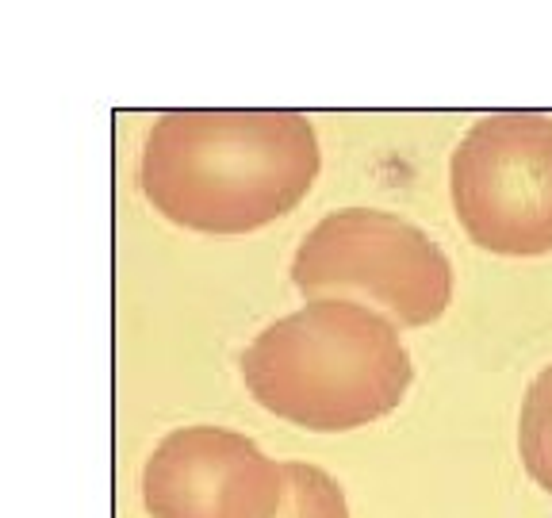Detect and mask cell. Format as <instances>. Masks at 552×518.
<instances>
[{
  "instance_id": "cell-3",
  "label": "cell",
  "mask_w": 552,
  "mask_h": 518,
  "mask_svg": "<svg viewBox=\"0 0 552 518\" xmlns=\"http://www.w3.org/2000/svg\"><path fill=\"white\" fill-rule=\"evenodd\" d=\"M453 204L472 242L506 258L552 250V119L487 116L453 154Z\"/></svg>"
},
{
  "instance_id": "cell-4",
  "label": "cell",
  "mask_w": 552,
  "mask_h": 518,
  "mask_svg": "<svg viewBox=\"0 0 552 518\" xmlns=\"http://www.w3.org/2000/svg\"><path fill=\"white\" fill-rule=\"evenodd\" d=\"M303 292H357L399 323H434L453 296L449 261L418 227L384 212H338L322 219L296 254Z\"/></svg>"
},
{
  "instance_id": "cell-2",
  "label": "cell",
  "mask_w": 552,
  "mask_h": 518,
  "mask_svg": "<svg viewBox=\"0 0 552 518\" xmlns=\"http://www.w3.org/2000/svg\"><path fill=\"white\" fill-rule=\"evenodd\" d=\"M169 127L165 208L204 231H250L292 212L319 173L311 123L288 112L184 116Z\"/></svg>"
},
{
  "instance_id": "cell-6",
  "label": "cell",
  "mask_w": 552,
  "mask_h": 518,
  "mask_svg": "<svg viewBox=\"0 0 552 518\" xmlns=\"http://www.w3.org/2000/svg\"><path fill=\"white\" fill-rule=\"evenodd\" d=\"M273 518H349V507L334 476L288 461L280 465V503Z\"/></svg>"
},
{
  "instance_id": "cell-7",
  "label": "cell",
  "mask_w": 552,
  "mask_h": 518,
  "mask_svg": "<svg viewBox=\"0 0 552 518\" xmlns=\"http://www.w3.org/2000/svg\"><path fill=\"white\" fill-rule=\"evenodd\" d=\"M518 449L526 472L552 495V365L529 384L518 419Z\"/></svg>"
},
{
  "instance_id": "cell-1",
  "label": "cell",
  "mask_w": 552,
  "mask_h": 518,
  "mask_svg": "<svg viewBox=\"0 0 552 518\" xmlns=\"http://www.w3.org/2000/svg\"><path fill=\"white\" fill-rule=\"evenodd\" d=\"M242 373L261 407L330 434L395 411L411 384V357L380 315L315 300L265 330L242 357Z\"/></svg>"
},
{
  "instance_id": "cell-5",
  "label": "cell",
  "mask_w": 552,
  "mask_h": 518,
  "mask_svg": "<svg viewBox=\"0 0 552 518\" xmlns=\"http://www.w3.org/2000/svg\"><path fill=\"white\" fill-rule=\"evenodd\" d=\"M280 465L250 438L219 426L169 434L146 465V507L154 518H273Z\"/></svg>"
}]
</instances>
